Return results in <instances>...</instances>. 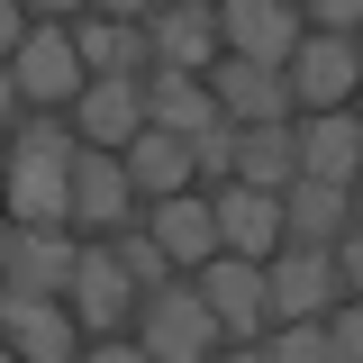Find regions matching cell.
Here are the masks:
<instances>
[{
    "mask_svg": "<svg viewBox=\"0 0 363 363\" xmlns=\"http://www.w3.org/2000/svg\"><path fill=\"white\" fill-rule=\"evenodd\" d=\"M281 200H291V245H336L354 227V182H309L300 173Z\"/></svg>",
    "mask_w": 363,
    "mask_h": 363,
    "instance_id": "cell-21",
    "label": "cell"
},
{
    "mask_svg": "<svg viewBox=\"0 0 363 363\" xmlns=\"http://www.w3.org/2000/svg\"><path fill=\"white\" fill-rule=\"evenodd\" d=\"M209 200H218V236L236 245V255H264V264H272V255L291 245V200H281V191H255V182H218Z\"/></svg>",
    "mask_w": 363,
    "mask_h": 363,
    "instance_id": "cell-10",
    "label": "cell"
},
{
    "mask_svg": "<svg viewBox=\"0 0 363 363\" xmlns=\"http://www.w3.org/2000/svg\"><path fill=\"white\" fill-rule=\"evenodd\" d=\"M309 28H363V0H300Z\"/></svg>",
    "mask_w": 363,
    "mask_h": 363,
    "instance_id": "cell-26",
    "label": "cell"
},
{
    "mask_svg": "<svg viewBox=\"0 0 363 363\" xmlns=\"http://www.w3.org/2000/svg\"><path fill=\"white\" fill-rule=\"evenodd\" d=\"M354 118H363V91H354Z\"/></svg>",
    "mask_w": 363,
    "mask_h": 363,
    "instance_id": "cell-31",
    "label": "cell"
},
{
    "mask_svg": "<svg viewBox=\"0 0 363 363\" xmlns=\"http://www.w3.org/2000/svg\"><path fill=\"white\" fill-rule=\"evenodd\" d=\"M272 309L281 318H327L345 300V264H336V245H281L272 255Z\"/></svg>",
    "mask_w": 363,
    "mask_h": 363,
    "instance_id": "cell-8",
    "label": "cell"
},
{
    "mask_svg": "<svg viewBox=\"0 0 363 363\" xmlns=\"http://www.w3.org/2000/svg\"><path fill=\"white\" fill-rule=\"evenodd\" d=\"M82 91H91V64H82L73 18H37V37L9 45V128H18L28 100H37V109H73Z\"/></svg>",
    "mask_w": 363,
    "mask_h": 363,
    "instance_id": "cell-1",
    "label": "cell"
},
{
    "mask_svg": "<svg viewBox=\"0 0 363 363\" xmlns=\"http://www.w3.org/2000/svg\"><path fill=\"white\" fill-rule=\"evenodd\" d=\"M354 218H363V182H354Z\"/></svg>",
    "mask_w": 363,
    "mask_h": 363,
    "instance_id": "cell-30",
    "label": "cell"
},
{
    "mask_svg": "<svg viewBox=\"0 0 363 363\" xmlns=\"http://www.w3.org/2000/svg\"><path fill=\"white\" fill-rule=\"evenodd\" d=\"M145 118L173 128V136H200V128H218L227 109H218V82H209V73H173V64H155V73H145Z\"/></svg>",
    "mask_w": 363,
    "mask_h": 363,
    "instance_id": "cell-18",
    "label": "cell"
},
{
    "mask_svg": "<svg viewBox=\"0 0 363 363\" xmlns=\"http://www.w3.org/2000/svg\"><path fill=\"white\" fill-rule=\"evenodd\" d=\"M73 272H82V245L64 236V227H37V218H18L9 227V291H73Z\"/></svg>",
    "mask_w": 363,
    "mask_h": 363,
    "instance_id": "cell-14",
    "label": "cell"
},
{
    "mask_svg": "<svg viewBox=\"0 0 363 363\" xmlns=\"http://www.w3.org/2000/svg\"><path fill=\"white\" fill-rule=\"evenodd\" d=\"M73 309H82V327H128V318L145 309L136 272L118 264V245H82V272H73Z\"/></svg>",
    "mask_w": 363,
    "mask_h": 363,
    "instance_id": "cell-16",
    "label": "cell"
},
{
    "mask_svg": "<svg viewBox=\"0 0 363 363\" xmlns=\"http://www.w3.org/2000/svg\"><path fill=\"white\" fill-rule=\"evenodd\" d=\"M218 28H227V55H255V64H291L309 37L300 0H218Z\"/></svg>",
    "mask_w": 363,
    "mask_h": 363,
    "instance_id": "cell-9",
    "label": "cell"
},
{
    "mask_svg": "<svg viewBox=\"0 0 363 363\" xmlns=\"http://www.w3.org/2000/svg\"><path fill=\"white\" fill-rule=\"evenodd\" d=\"M145 28H155V64H173V73H209V64L227 55L218 0H164Z\"/></svg>",
    "mask_w": 363,
    "mask_h": 363,
    "instance_id": "cell-13",
    "label": "cell"
},
{
    "mask_svg": "<svg viewBox=\"0 0 363 363\" xmlns=\"http://www.w3.org/2000/svg\"><path fill=\"white\" fill-rule=\"evenodd\" d=\"M200 291H209V309L227 318V336H264L272 318V272H264V255H236V245H218L209 264H200Z\"/></svg>",
    "mask_w": 363,
    "mask_h": 363,
    "instance_id": "cell-5",
    "label": "cell"
},
{
    "mask_svg": "<svg viewBox=\"0 0 363 363\" xmlns=\"http://www.w3.org/2000/svg\"><path fill=\"white\" fill-rule=\"evenodd\" d=\"M209 82H218V109L236 128H264V118H300V91L281 64H255V55H218L209 64Z\"/></svg>",
    "mask_w": 363,
    "mask_h": 363,
    "instance_id": "cell-6",
    "label": "cell"
},
{
    "mask_svg": "<svg viewBox=\"0 0 363 363\" xmlns=\"http://www.w3.org/2000/svg\"><path fill=\"white\" fill-rule=\"evenodd\" d=\"M136 336H145V354L155 363H209L227 354V318L209 309V291H200V272L191 281H164V291H145V309H136Z\"/></svg>",
    "mask_w": 363,
    "mask_h": 363,
    "instance_id": "cell-2",
    "label": "cell"
},
{
    "mask_svg": "<svg viewBox=\"0 0 363 363\" xmlns=\"http://www.w3.org/2000/svg\"><path fill=\"white\" fill-rule=\"evenodd\" d=\"M28 9H37V18H82L91 0H28Z\"/></svg>",
    "mask_w": 363,
    "mask_h": 363,
    "instance_id": "cell-29",
    "label": "cell"
},
{
    "mask_svg": "<svg viewBox=\"0 0 363 363\" xmlns=\"http://www.w3.org/2000/svg\"><path fill=\"white\" fill-rule=\"evenodd\" d=\"M281 73H291V91H300V109H354V91H363V37L354 28H309Z\"/></svg>",
    "mask_w": 363,
    "mask_h": 363,
    "instance_id": "cell-3",
    "label": "cell"
},
{
    "mask_svg": "<svg viewBox=\"0 0 363 363\" xmlns=\"http://www.w3.org/2000/svg\"><path fill=\"white\" fill-rule=\"evenodd\" d=\"M0 327H9L18 354H37V363L91 354V345H82V309H64L55 291H9V300H0Z\"/></svg>",
    "mask_w": 363,
    "mask_h": 363,
    "instance_id": "cell-7",
    "label": "cell"
},
{
    "mask_svg": "<svg viewBox=\"0 0 363 363\" xmlns=\"http://www.w3.org/2000/svg\"><path fill=\"white\" fill-rule=\"evenodd\" d=\"M91 9H118V18H155L164 0H91Z\"/></svg>",
    "mask_w": 363,
    "mask_h": 363,
    "instance_id": "cell-28",
    "label": "cell"
},
{
    "mask_svg": "<svg viewBox=\"0 0 363 363\" xmlns=\"http://www.w3.org/2000/svg\"><path fill=\"white\" fill-rule=\"evenodd\" d=\"M236 182L291 191V182H300V118H264V128L236 136Z\"/></svg>",
    "mask_w": 363,
    "mask_h": 363,
    "instance_id": "cell-20",
    "label": "cell"
},
{
    "mask_svg": "<svg viewBox=\"0 0 363 363\" xmlns=\"http://www.w3.org/2000/svg\"><path fill=\"white\" fill-rule=\"evenodd\" d=\"M300 173L309 182H363V118L354 109H300Z\"/></svg>",
    "mask_w": 363,
    "mask_h": 363,
    "instance_id": "cell-17",
    "label": "cell"
},
{
    "mask_svg": "<svg viewBox=\"0 0 363 363\" xmlns=\"http://www.w3.org/2000/svg\"><path fill=\"white\" fill-rule=\"evenodd\" d=\"M236 118H218V128H200L191 136V155H200V182H236Z\"/></svg>",
    "mask_w": 363,
    "mask_h": 363,
    "instance_id": "cell-24",
    "label": "cell"
},
{
    "mask_svg": "<svg viewBox=\"0 0 363 363\" xmlns=\"http://www.w3.org/2000/svg\"><path fill=\"white\" fill-rule=\"evenodd\" d=\"M336 264H345V291H363V218L336 236Z\"/></svg>",
    "mask_w": 363,
    "mask_h": 363,
    "instance_id": "cell-27",
    "label": "cell"
},
{
    "mask_svg": "<svg viewBox=\"0 0 363 363\" xmlns=\"http://www.w3.org/2000/svg\"><path fill=\"white\" fill-rule=\"evenodd\" d=\"M136 209H145V191H136L128 155H118V145H82V155H73V227L118 236Z\"/></svg>",
    "mask_w": 363,
    "mask_h": 363,
    "instance_id": "cell-4",
    "label": "cell"
},
{
    "mask_svg": "<svg viewBox=\"0 0 363 363\" xmlns=\"http://www.w3.org/2000/svg\"><path fill=\"white\" fill-rule=\"evenodd\" d=\"M354 37H363V28H354Z\"/></svg>",
    "mask_w": 363,
    "mask_h": 363,
    "instance_id": "cell-32",
    "label": "cell"
},
{
    "mask_svg": "<svg viewBox=\"0 0 363 363\" xmlns=\"http://www.w3.org/2000/svg\"><path fill=\"white\" fill-rule=\"evenodd\" d=\"M327 345H336V363H363V300H336L327 309Z\"/></svg>",
    "mask_w": 363,
    "mask_h": 363,
    "instance_id": "cell-25",
    "label": "cell"
},
{
    "mask_svg": "<svg viewBox=\"0 0 363 363\" xmlns=\"http://www.w3.org/2000/svg\"><path fill=\"white\" fill-rule=\"evenodd\" d=\"M73 128H82V145H118L128 155L145 136V73H91V91L73 100Z\"/></svg>",
    "mask_w": 363,
    "mask_h": 363,
    "instance_id": "cell-11",
    "label": "cell"
},
{
    "mask_svg": "<svg viewBox=\"0 0 363 363\" xmlns=\"http://www.w3.org/2000/svg\"><path fill=\"white\" fill-rule=\"evenodd\" d=\"M128 173H136L145 200H164V191H191V182H200V155H191V136H173V128L145 118V136L128 145Z\"/></svg>",
    "mask_w": 363,
    "mask_h": 363,
    "instance_id": "cell-22",
    "label": "cell"
},
{
    "mask_svg": "<svg viewBox=\"0 0 363 363\" xmlns=\"http://www.w3.org/2000/svg\"><path fill=\"white\" fill-rule=\"evenodd\" d=\"M109 245H118V264H128L136 272V291H164V281H173V245H164V236H155V227H145V218H128V227H118V236H109Z\"/></svg>",
    "mask_w": 363,
    "mask_h": 363,
    "instance_id": "cell-23",
    "label": "cell"
},
{
    "mask_svg": "<svg viewBox=\"0 0 363 363\" xmlns=\"http://www.w3.org/2000/svg\"><path fill=\"white\" fill-rule=\"evenodd\" d=\"M145 227L173 245L182 272H200V264L227 245V236H218V200H209V191H164V200H145Z\"/></svg>",
    "mask_w": 363,
    "mask_h": 363,
    "instance_id": "cell-15",
    "label": "cell"
},
{
    "mask_svg": "<svg viewBox=\"0 0 363 363\" xmlns=\"http://www.w3.org/2000/svg\"><path fill=\"white\" fill-rule=\"evenodd\" d=\"M9 218L73 227V155H37V145H9Z\"/></svg>",
    "mask_w": 363,
    "mask_h": 363,
    "instance_id": "cell-12",
    "label": "cell"
},
{
    "mask_svg": "<svg viewBox=\"0 0 363 363\" xmlns=\"http://www.w3.org/2000/svg\"><path fill=\"white\" fill-rule=\"evenodd\" d=\"M91 73H155V28L145 18H118V9H82L73 18Z\"/></svg>",
    "mask_w": 363,
    "mask_h": 363,
    "instance_id": "cell-19",
    "label": "cell"
}]
</instances>
